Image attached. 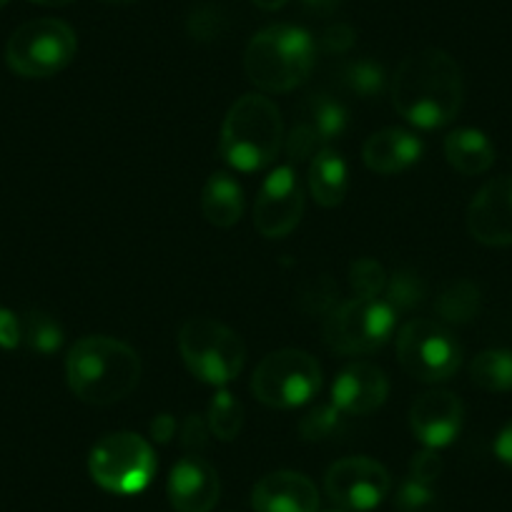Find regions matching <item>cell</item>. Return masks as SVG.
Listing matches in <instances>:
<instances>
[{"label": "cell", "instance_id": "cell-39", "mask_svg": "<svg viewBox=\"0 0 512 512\" xmlns=\"http://www.w3.org/2000/svg\"><path fill=\"white\" fill-rule=\"evenodd\" d=\"M251 3H256V6L264 8V11H277V8L287 6L289 0H251Z\"/></svg>", "mask_w": 512, "mask_h": 512}, {"label": "cell", "instance_id": "cell-35", "mask_svg": "<svg viewBox=\"0 0 512 512\" xmlns=\"http://www.w3.org/2000/svg\"><path fill=\"white\" fill-rule=\"evenodd\" d=\"M23 339V327L11 312H3L0 309V347H16Z\"/></svg>", "mask_w": 512, "mask_h": 512}, {"label": "cell", "instance_id": "cell-9", "mask_svg": "<svg viewBox=\"0 0 512 512\" xmlns=\"http://www.w3.org/2000/svg\"><path fill=\"white\" fill-rule=\"evenodd\" d=\"M397 309L387 299L354 297L339 304L324 322V339L339 354H369L390 342Z\"/></svg>", "mask_w": 512, "mask_h": 512}, {"label": "cell", "instance_id": "cell-15", "mask_svg": "<svg viewBox=\"0 0 512 512\" xmlns=\"http://www.w3.org/2000/svg\"><path fill=\"white\" fill-rule=\"evenodd\" d=\"M390 395L387 374L369 362H354L337 374L332 384V405L342 415L364 417L384 405Z\"/></svg>", "mask_w": 512, "mask_h": 512}, {"label": "cell", "instance_id": "cell-4", "mask_svg": "<svg viewBox=\"0 0 512 512\" xmlns=\"http://www.w3.org/2000/svg\"><path fill=\"white\" fill-rule=\"evenodd\" d=\"M317 61V43L304 28L269 26L256 33L244 53V71L256 88L287 93L302 86Z\"/></svg>", "mask_w": 512, "mask_h": 512}, {"label": "cell", "instance_id": "cell-30", "mask_svg": "<svg viewBox=\"0 0 512 512\" xmlns=\"http://www.w3.org/2000/svg\"><path fill=\"white\" fill-rule=\"evenodd\" d=\"M339 425H342V412L334 405H319L304 417L299 432L304 440H327L334 432H339Z\"/></svg>", "mask_w": 512, "mask_h": 512}, {"label": "cell", "instance_id": "cell-7", "mask_svg": "<svg viewBox=\"0 0 512 512\" xmlns=\"http://www.w3.org/2000/svg\"><path fill=\"white\" fill-rule=\"evenodd\" d=\"M88 470L96 485L113 495H136L156 475L154 447L134 432L106 435L88 457Z\"/></svg>", "mask_w": 512, "mask_h": 512}, {"label": "cell", "instance_id": "cell-42", "mask_svg": "<svg viewBox=\"0 0 512 512\" xmlns=\"http://www.w3.org/2000/svg\"><path fill=\"white\" fill-rule=\"evenodd\" d=\"M106 6H128V3H134V0H101Z\"/></svg>", "mask_w": 512, "mask_h": 512}, {"label": "cell", "instance_id": "cell-5", "mask_svg": "<svg viewBox=\"0 0 512 512\" xmlns=\"http://www.w3.org/2000/svg\"><path fill=\"white\" fill-rule=\"evenodd\" d=\"M179 352L189 372L214 387L234 382L246 362L244 339L226 324L206 317H194L181 327Z\"/></svg>", "mask_w": 512, "mask_h": 512}, {"label": "cell", "instance_id": "cell-43", "mask_svg": "<svg viewBox=\"0 0 512 512\" xmlns=\"http://www.w3.org/2000/svg\"><path fill=\"white\" fill-rule=\"evenodd\" d=\"M6 3H8V0H0V8H3V6H6Z\"/></svg>", "mask_w": 512, "mask_h": 512}, {"label": "cell", "instance_id": "cell-3", "mask_svg": "<svg viewBox=\"0 0 512 512\" xmlns=\"http://www.w3.org/2000/svg\"><path fill=\"white\" fill-rule=\"evenodd\" d=\"M282 139L284 126L277 103L259 93H246L226 113L219 154L231 169L251 174L274 164Z\"/></svg>", "mask_w": 512, "mask_h": 512}, {"label": "cell", "instance_id": "cell-10", "mask_svg": "<svg viewBox=\"0 0 512 512\" xmlns=\"http://www.w3.org/2000/svg\"><path fill=\"white\" fill-rule=\"evenodd\" d=\"M402 369L420 382H445L460 369L462 349L455 334L432 319H412L397 334Z\"/></svg>", "mask_w": 512, "mask_h": 512}, {"label": "cell", "instance_id": "cell-26", "mask_svg": "<svg viewBox=\"0 0 512 512\" xmlns=\"http://www.w3.org/2000/svg\"><path fill=\"white\" fill-rule=\"evenodd\" d=\"M21 327H23V339H26V344L33 349V352L51 354L63 344L61 327H58L56 319H51L48 314L43 312L26 314Z\"/></svg>", "mask_w": 512, "mask_h": 512}, {"label": "cell", "instance_id": "cell-33", "mask_svg": "<svg viewBox=\"0 0 512 512\" xmlns=\"http://www.w3.org/2000/svg\"><path fill=\"white\" fill-rule=\"evenodd\" d=\"M442 472V460L437 455V450H430L427 447L425 452L412 457V467H410V477L417 482H425V485H432V482L440 477Z\"/></svg>", "mask_w": 512, "mask_h": 512}, {"label": "cell", "instance_id": "cell-12", "mask_svg": "<svg viewBox=\"0 0 512 512\" xmlns=\"http://www.w3.org/2000/svg\"><path fill=\"white\" fill-rule=\"evenodd\" d=\"M304 214V191L294 166H279L259 189L254 204V226L267 239H284L297 229Z\"/></svg>", "mask_w": 512, "mask_h": 512}, {"label": "cell", "instance_id": "cell-14", "mask_svg": "<svg viewBox=\"0 0 512 512\" xmlns=\"http://www.w3.org/2000/svg\"><path fill=\"white\" fill-rule=\"evenodd\" d=\"M462 417H465V407L460 397L447 390H435L417 397L410 410V427L422 445L440 450V447L452 445L460 435Z\"/></svg>", "mask_w": 512, "mask_h": 512}, {"label": "cell", "instance_id": "cell-32", "mask_svg": "<svg viewBox=\"0 0 512 512\" xmlns=\"http://www.w3.org/2000/svg\"><path fill=\"white\" fill-rule=\"evenodd\" d=\"M324 146L319 144L317 134L304 121H299L297 126L292 128V134L287 136V156L292 164H302V161L314 159V156L322 151Z\"/></svg>", "mask_w": 512, "mask_h": 512}, {"label": "cell", "instance_id": "cell-13", "mask_svg": "<svg viewBox=\"0 0 512 512\" xmlns=\"http://www.w3.org/2000/svg\"><path fill=\"white\" fill-rule=\"evenodd\" d=\"M467 229L480 244L512 246V176L487 181L467 209Z\"/></svg>", "mask_w": 512, "mask_h": 512}, {"label": "cell", "instance_id": "cell-24", "mask_svg": "<svg viewBox=\"0 0 512 512\" xmlns=\"http://www.w3.org/2000/svg\"><path fill=\"white\" fill-rule=\"evenodd\" d=\"M437 312L447 322H470L480 312V292L472 282H455L437 299Z\"/></svg>", "mask_w": 512, "mask_h": 512}, {"label": "cell", "instance_id": "cell-28", "mask_svg": "<svg viewBox=\"0 0 512 512\" xmlns=\"http://www.w3.org/2000/svg\"><path fill=\"white\" fill-rule=\"evenodd\" d=\"M349 282L357 297H379L387 289V274L372 259H359L349 269Z\"/></svg>", "mask_w": 512, "mask_h": 512}, {"label": "cell", "instance_id": "cell-29", "mask_svg": "<svg viewBox=\"0 0 512 512\" xmlns=\"http://www.w3.org/2000/svg\"><path fill=\"white\" fill-rule=\"evenodd\" d=\"M387 302L400 312V309H412L415 304L422 302L425 297V282L412 272H400L387 282Z\"/></svg>", "mask_w": 512, "mask_h": 512}, {"label": "cell", "instance_id": "cell-25", "mask_svg": "<svg viewBox=\"0 0 512 512\" xmlns=\"http://www.w3.org/2000/svg\"><path fill=\"white\" fill-rule=\"evenodd\" d=\"M241 425H244V407H241V402L229 390L221 387L209 407V430L219 440L229 442L239 435Z\"/></svg>", "mask_w": 512, "mask_h": 512}, {"label": "cell", "instance_id": "cell-8", "mask_svg": "<svg viewBox=\"0 0 512 512\" xmlns=\"http://www.w3.org/2000/svg\"><path fill=\"white\" fill-rule=\"evenodd\" d=\"M76 33L56 18H38L18 28L6 46V61L23 78H48L61 73L76 56Z\"/></svg>", "mask_w": 512, "mask_h": 512}, {"label": "cell", "instance_id": "cell-11", "mask_svg": "<svg viewBox=\"0 0 512 512\" xmlns=\"http://www.w3.org/2000/svg\"><path fill=\"white\" fill-rule=\"evenodd\" d=\"M324 487L334 505L352 512H369L392 490L390 472L369 457H344L329 467Z\"/></svg>", "mask_w": 512, "mask_h": 512}, {"label": "cell", "instance_id": "cell-21", "mask_svg": "<svg viewBox=\"0 0 512 512\" xmlns=\"http://www.w3.org/2000/svg\"><path fill=\"white\" fill-rule=\"evenodd\" d=\"M445 156L455 171L465 176L485 174L495 164V146L477 128H457L445 139Z\"/></svg>", "mask_w": 512, "mask_h": 512}, {"label": "cell", "instance_id": "cell-38", "mask_svg": "<svg viewBox=\"0 0 512 512\" xmlns=\"http://www.w3.org/2000/svg\"><path fill=\"white\" fill-rule=\"evenodd\" d=\"M302 3L307 11L317 13V16H329V13H334L342 6V0H302Z\"/></svg>", "mask_w": 512, "mask_h": 512}, {"label": "cell", "instance_id": "cell-23", "mask_svg": "<svg viewBox=\"0 0 512 512\" xmlns=\"http://www.w3.org/2000/svg\"><path fill=\"white\" fill-rule=\"evenodd\" d=\"M472 382L487 392L512 390V349H487L470 364Z\"/></svg>", "mask_w": 512, "mask_h": 512}, {"label": "cell", "instance_id": "cell-18", "mask_svg": "<svg viewBox=\"0 0 512 512\" xmlns=\"http://www.w3.org/2000/svg\"><path fill=\"white\" fill-rule=\"evenodd\" d=\"M425 154V144L405 128H384L364 141L362 159L369 171L382 176L400 174L415 166Z\"/></svg>", "mask_w": 512, "mask_h": 512}, {"label": "cell", "instance_id": "cell-36", "mask_svg": "<svg viewBox=\"0 0 512 512\" xmlns=\"http://www.w3.org/2000/svg\"><path fill=\"white\" fill-rule=\"evenodd\" d=\"M495 455L502 465L512 467V422H507L495 440Z\"/></svg>", "mask_w": 512, "mask_h": 512}, {"label": "cell", "instance_id": "cell-34", "mask_svg": "<svg viewBox=\"0 0 512 512\" xmlns=\"http://www.w3.org/2000/svg\"><path fill=\"white\" fill-rule=\"evenodd\" d=\"M352 43H354V31L349 26H344V23L327 28V31L319 36V46L329 53L349 51V48H352Z\"/></svg>", "mask_w": 512, "mask_h": 512}, {"label": "cell", "instance_id": "cell-6", "mask_svg": "<svg viewBox=\"0 0 512 512\" xmlns=\"http://www.w3.org/2000/svg\"><path fill=\"white\" fill-rule=\"evenodd\" d=\"M322 387V367L302 349H279L259 362L251 377V392L262 405L294 410L312 400Z\"/></svg>", "mask_w": 512, "mask_h": 512}, {"label": "cell", "instance_id": "cell-41", "mask_svg": "<svg viewBox=\"0 0 512 512\" xmlns=\"http://www.w3.org/2000/svg\"><path fill=\"white\" fill-rule=\"evenodd\" d=\"M184 442H186V445H191V442H194V435H191V432L189 430H186L184 432ZM196 435H199V437H196V442H199V445H201V442H204V427H196Z\"/></svg>", "mask_w": 512, "mask_h": 512}, {"label": "cell", "instance_id": "cell-17", "mask_svg": "<svg viewBox=\"0 0 512 512\" xmlns=\"http://www.w3.org/2000/svg\"><path fill=\"white\" fill-rule=\"evenodd\" d=\"M256 512H319V492L302 472H269L251 492Z\"/></svg>", "mask_w": 512, "mask_h": 512}, {"label": "cell", "instance_id": "cell-27", "mask_svg": "<svg viewBox=\"0 0 512 512\" xmlns=\"http://www.w3.org/2000/svg\"><path fill=\"white\" fill-rule=\"evenodd\" d=\"M342 81L359 98H374L384 91L387 76H384V68L379 63L354 61L342 71Z\"/></svg>", "mask_w": 512, "mask_h": 512}, {"label": "cell", "instance_id": "cell-31", "mask_svg": "<svg viewBox=\"0 0 512 512\" xmlns=\"http://www.w3.org/2000/svg\"><path fill=\"white\" fill-rule=\"evenodd\" d=\"M397 512H437V495L432 485L417 480H405L397 490Z\"/></svg>", "mask_w": 512, "mask_h": 512}, {"label": "cell", "instance_id": "cell-40", "mask_svg": "<svg viewBox=\"0 0 512 512\" xmlns=\"http://www.w3.org/2000/svg\"><path fill=\"white\" fill-rule=\"evenodd\" d=\"M33 3L46 8H61V6H68V3H73V0H33Z\"/></svg>", "mask_w": 512, "mask_h": 512}, {"label": "cell", "instance_id": "cell-2", "mask_svg": "<svg viewBox=\"0 0 512 512\" xmlns=\"http://www.w3.org/2000/svg\"><path fill=\"white\" fill-rule=\"evenodd\" d=\"M68 387L88 405H116L136 390L141 357L136 349L113 337H83L66 359Z\"/></svg>", "mask_w": 512, "mask_h": 512}, {"label": "cell", "instance_id": "cell-37", "mask_svg": "<svg viewBox=\"0 0 512 512\" xmlns=\"http://www.w3.org/2000/svg\"><path fill=\"white\" fill-rule=\"evenodd\" d=\"M174 430L176 425L169 415H159L154 420V425H151V435H154L159 442H169V437L174 435Z\"/></svg>", "mask_w": 512, "mask_h": 512}, {"label": "cell", "instance_id": "cell-1", "mask_svg": "<svg viewBox=\"0 0 512 512\" xmlns=\"http://www.w3.org/2000/svg\"><path fill=\"white\" fill-rule=\"evenodd\" d=\"M465 83L450 53L422 48L397 66L392 76V103L397 113L417 128H442L462 108Z\"/></svg>", "mask_w": 512, "mask_h": 512}, {"label": "cell", "instance_id": "cell-22", "mask_svg": "<svg viewBox=\"0 0 512 512\" xmlns=\"http://www.w3.org/2000/svg\"><path fill=\"white\" fill-rule=\"evenodd\" d=\"M302 121L312 128L314 134H317L319 144L327 149V144H332L334 139H339V136L347 131L349 113L347 108L339 101H334V98L312 96L307 101V111H304Z\"/></svg>", "mask_w": 512, "mask_h": 512}, {"label": "cell", "instance_id": "cell-20", "mask_svg": "<svg viewBox=\"0 0 512 512\" xmlns=\"http://www.w3.org/2000/svg\"><path fill=\"white\" fill-rule=\"evenodd\" d=\"M349 189V171L342 154L334 149H322L309 161V191L314 201L324 209H334L344 201Z\"/></svg>", "mask_w": 512, "mask_h": 512}, {"label": "cell", "instance_id": "cell-16", "mask_svg": "<svg viewBox=\"0 0 512 512\" xmlns=\"http://www.w3.org/2000/svg\"><path fill=\"white\" fill-rule=\"evenodd\" d=\"M219 492V475L204 457L186 455L171 467L169 502L176 512H211Z\"/></svg>", "mask_w": 512, "mask_h": 512}, {"label": "cell", "instance_id": "cell-19", "mask_svg": "<svg viewBox=\"0 0 512 512\" xmlns=\"http://www.w3.org/2000/svg\"><path fill=\"white\" fill-rule=\"evenodd\" d=\"M201 211H204L206 221L219 229L239 224L241 214H244V189L239 181L226 171L211 174L201 191Z\"/></svg>", "mask_w": 512, "mask_h": 512}]
</instances>
